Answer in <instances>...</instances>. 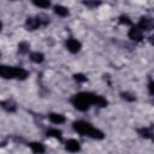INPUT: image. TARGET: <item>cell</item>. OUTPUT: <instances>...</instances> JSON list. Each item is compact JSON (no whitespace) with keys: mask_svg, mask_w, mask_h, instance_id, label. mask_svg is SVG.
<instances>
[{"mask_svg":"<svg viewBox=\"0 0 154 154\" xmlns=\"http://www.w3.org/2000/svg\"><path fill=\"white\" fill-rule=\"evenodd\" d=\"M66 48L71 52V53H78L82 48V45L79 41L75 40V38H69L66 41Z\"/></svg>","mask_w":154,"mask_h":154,"instance_id":"obj_7","label":"cell"},{"mask_svg":"<svg viewBox=\"0 0 154 154\" xmlns=\"http://www.w3.org/2000/svg\"><path fill=\"white\" fill-rule=\"evenodd\" d=\"M48 118L53 124H61V123L65 122V117L60 113H51L48 116Z\"/></svg>","mask_w":154,"mask_h":154,"instance_id":"obj_10","label":"cell"},{"mask_svg":"<svg viewBox=\"0 0 154 154\" xmlns=\"http://www.w3.org/2000/svg\"><path fill=\"white\" fill-rule=\"evenodd\" d=\"M30 60L34 61V63H36V64H41L45 60V55L41 52H32L30 54Z\"/></svg>","mask_w":154,"mask_h":154,"instance_id":"obj_13","label":"cell"},{"mask_svg":"<svg viewBox=\"0 0 154 154\" xmlns=\"http://www.w3.org/2000/svg\"><path fill=\"white\" fill-rule=\"evenodd\" d=\"M47 136L57 138V140H61V131L58 129H49L47 130Z\"/></svg>","mask_w":154,"mask_h":154,"instance_id":"obj_16","label":"cell"},{"mask_svg":"<svg viewBox=\"0 0 154 154\" xmlns=\"http://www.w3.org/2000/svg\"><path fill=\"white\" fill-rule=\"evenodd\" d=\"M41 25V22L38 19V17H28L25 20V28L29 31H34L36 29H38Z\"/></svg>","mask_w":154,"mask_h":154,"instance_id":"obj_4","label":"cell"},{"mask_svg":"<svg viewBox=\"0 0 154 154\" xmlns=\"http://www.w3.org/2000/svg\"><path fill=\"white\" fill-rule=\"evenodd\" d=\"M148 89H149V94H150V95H153V82H152V79L149 81V84H148Z\"/></svg>","mask_w":154,"mask_h":154,"instance_id":"obj_23","label":"cell"},{"mask_svg":"<svg viewBox=\"0 0 154 154\" xmlns=\"http://www.w3.org/2000/svg\"><path fill=\"white\" fill-rule=\"evenodd\" d=\"M32 4L37 7H41V8H48L51 6L49 0H32Z\"/></svg>","mask_w":154,"mask_h":154,"instance_id":"obj_17","label":"cell"},{"mask_svg":"<svg viewBox=\"0 0 154 154\" xmlns=\"http://www.w3.org/2000/svg\"><path fill=\"white\" fill-rule=\"evenodd\" d=\"M119 23H120V24H125V25H131V24H132L131 19H130L128 16H120V17H119Z\"/></svg>","mask_w":154,"mask_h":154,"instance_id":"obj_22","label":"cell"},{"mask_svg":"<svg viewBox=\"0 0 154 154\" xmlns=\"http://www.w3.org/2000/svg\"><path fill=\"white\" fill-rule=\"evenodd\" d=\"M0 106H1L5 111H7V112H16V109H17V106H16V103H14L12 100L0 101Z\"/></svg>","mask_w":154,"mask_h":154,"instance_id":"obj_9","label":"cell"},{"mask_svg":"<svg viewBox=\"0 0 154 154\" xmlns=\"http://www.w3.org/2000/svg\"><path fill=\"white\" fill-rule=\"evenodd\" d=\"M96 96L95 94L93 93H87V91H83V93H78L76 94L72 99H71V103L75 106V108H77L78 111H87L89 109V107L91 105H95L96 103Z\"/></svg>","mask_w":154,"mask_h":154,"instance_id":"obj_1","label":"cell"},{"mask_svg":"<svg viewBox=\"0 0 154 154\" xmlns=\"http://www.w3.org/2000/svg\"><path fill=\"white\" fill-rule=\"evenodd\" d=\"M54 13L60 17H66V16H69V10L65 6L57 5V6H54Z\"/></svg>","mask_w":154,"mask_h":154,"instance_id":"obj_14","label":"cell"},{"mask_svg":"<svg viewBox=\"0 0 154 154\" xmlns=\"http://www.w3.org/2000/svg\"><path fill=\"white\" fill-rule=\"evenodd\" d=\"M73 129L82 136H89L94 140H102L105 137L103 132L99 129H95L91 126V124L83 122V120H77L73 123Z\"/></svg>","mask_w":154,"mask_h":154,"instance_id":"obj_2","label":"cell"},{"mask_svg":"<svg viewBox=\"0 0 154 154\" xmlns=\"http://www.w3.org/2000/svg\"><path fill=\"white\" fill-rule=\"evenodd\" d=\"M28 77V71L23 67H14V78L17 79H25Z\"/></svg>","mask_w":154,"mask_h":154,"instance_id":"obj_11","label":"cell"},{"mask_svg":"<svg viewBox=\"0 0 154 154\" xmlns=\"http://www.w3.org/2000/svg\"><path fill=\"white\" fill-rule=\"evenodd\" d=\"M120 95H122V97H123L124 100L130 101V102H132V101H135V100H136V96H135V95H132V94H130V93H122Z\"/></svg>","mask_w":154,"mask_h":154,"instance_id":"obj_21","label":"cell"},{"mask_svg":"<svg viewBox=\"0 0 154 154\" xmlns=\"http://www.w3.org/2000/svg\"><path fill=\"white\" fill-rule=\"evenodd\" d=\"M73 79L78 83H84L87 81V77L83 75V73H75L73 75Z\"/></svg>","mask_w":154,"mask_h":154,"instance_id":"obj_20","label":"cell"},{"mask_svg":"<svg viewBox=\"0 0 154 154\" xmlns=\"http://www.w3.org/2000/svg\"><path fill=\"white\" fill-rule=\"evenodd\" d=\"M66 149L69 150V152H72V153H75V152H78L79 149H81V146H79V142L77 141V140H73V138H71V140H69L67 142H66Z\"/></svg>","mask_w":154,"mask_h":154,"instance_id":"obj_8","label":"cell"},{"mask_svg":"<svg viewBox=\"0 0 154 154\" xmlns=\"http://www.w3.org/2000/svg\"><path fill=\"white\" fill-rule=\"evenodd\" d=\"M137 26L142 31H150L153 29V26H154V23H153V19L149 18V17H141Z\"/></svg>","mask_w":154,"mask_h":154,"instance_id":"obj_5","label":"cell"},{"mask_svg":"<svg viewBox=\"0 0 154 154\" xmlns=\"http://www.w3.org/2000/svg\"><path fill=\"white\" fill-rule=\"evenodd\" d=\"M83 4L85 5V6H88V7H96V6H99L100 4H101V1L100 0H84L83 1Z\"/></svg>","mask_w":154,"mask_h":154,"instance_id":"obj_19","label":"cell"},{"mask_svg":"<svg viewBox=\"0 0 154 154\" xmlns=\"http://www.w3.org/2000/svg\"><path fill=\"white\" fill-rule=\"evenodd\" d=\"M138 134L144 138H152L153 131H152V128H142L138 130Z\"/></svg>","mask_w":154,"mask_h":154,"instance_id":"obj_15","label":"cell"},{"mask_svg":"<svg viewBox=\"0 0 154 154\" xmlns=\"http://www.w3.org/2000/svg\"><path fill=\"white\" fill-rule=\"evenodd\" d=\"M29 147L31 148V150L34 153H43L46 150L45 146L40 142H31V143H29Z\"/></svg>","mask_w":154,"mask_h":154,"instance_id":"obj_12","label":"cell"},{"mask_svg":"<svg viewBox=\"0 0 154 154\" xmlns=\"http://www.w3.org/2000/svg\"><path fill=\"white\" fill-rule=\"evenodd\" d=\"M29 48H30V46L28 42L23 41V42L18 43V53H20V54H26L29 52Z\"/></svg>","mask_w":154,"mask_h":154,"instance_id":"obj_18","label":"cell"},{"mask_svg":"<svg viewBox=\"0 0 154 154\" xmlns=\"http://www.w3.org/2000/svg\"><path fill=\"white\" fill-rule=\"evenodd\" d=\"M128 36H129V38H131L132 41H136V42H141L143 38L142 30L138 26H131V29L128 32Z\"/></svg>","mask_w":154,"mask_h":154,"instance_id":"obj_6","label":"cell"},{"mask_svg":"<svg viewBox=\"0 0 154 154\" xmlns=\"http://www.w3.org/2000/svg\"><path fill=\"white\" fill-rule=\"evenodd\" d=\"M0 77L4 79L14 78V67L7 65H0Z\"/></svg>","mask_w":154,"mask_h":154,"instance_id":"obj_3","label":"cell"},{"mask_svg":"<svg viewBox=\"0 0 154 154\" xmlns=\"http://www.w3.org/2000/svg\"><path fill=\"white\" fill-rule=\"evenodd\" d=\"M1 29H2V23L0 22V31H1Z\"/></svg>","mask_w":154,"mask_h":154,"instance_id":"obj_24","label":"cell"}]
</instances>
